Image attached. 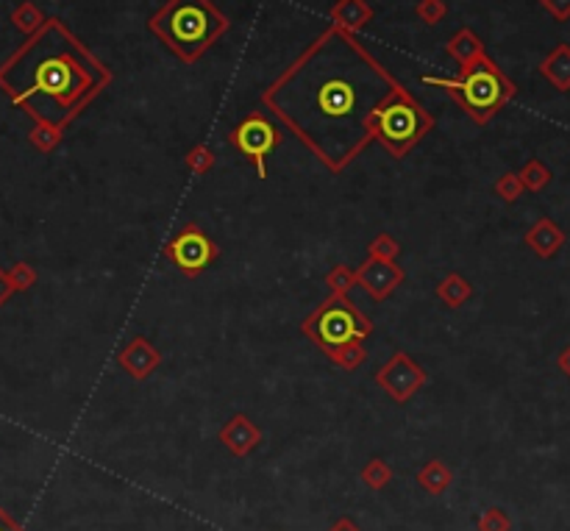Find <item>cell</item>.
Segmentation results:
<instances>
[{
    "mask_svg": "<svg viewBox=\"0 0 570 531\" xmlns=\"http://www.w3.org/2000/svg\"><path fill=\"white\" fill-rule=\"evenodd\" d=\"M398 87L356 33L328 25L261 92V103L320 165L342 173L373 142V111Z\"/></svg>",
    "mask_w": 570,
    "mask_h": 531,
    "instance_id": "cell-1",
    "label": "cell"
},
{
    "mask_svg": "<svg viewBox=\"0 0 570 531\" xmlns=\"http://www.w3.org/2000/svg\"><path fill=\"white\" fill-rule=\"evenodd\" d=\"M114 81L111 70L59 17L0 62V92L33 123L67 128Z\"/></svg>",
    "mask_w": 570,
    "mask_h": 531,
    "instance_id": "cell-2",
    "label": "cell"
},
{
    "mask_svg": "<svg viewBox=\"0 0 570 531\" xmlns=\"http://www.w3.org/2000/svg\"><path fill=\"white\" fill-rule=\"evenodd\" d=\"M228 20L212 0H165V6L147 17V31L184 64H195L217 40L228 33Z\"/></svg>",
    "mask_w": 570,
    "mask_h": 531,
    "instance_id": "cell-3",
    "label": "cell"
},
{
    "mask_svg": "<svg viewBox=\"0 0 570 531\" xmlns=\"http://www.w3.org/2000/svg\"><path fill=\"white\" fill-rule=\"evenodd\" d=\"M423 84L445 90L462 106L465 115L479 126H487L518 92L515 81L507 79V72L487 53L476 59L473 64L462 67L456 79H434V75H426Z\"/></svg>",
    "mask_w": 570,
    "mask_h": 531,
    "instance_id": "cell-4",
    "label": "cell"
},
{
    "mask_svg": "<svg viewBox=\"0 0 570 531\" xmlns=\"http://www.w3.org/2000/svg\"><path fill=\"white\" fill-rule=\"evenodd\" d=\"M434 128V118L412 98L401 84L387 100L375 106L370 118V134L382 142L395 159H404L409 150Z\"/></svg>",
    "mask_w": 570,
    "mask_h": 531,
    "instance_id": "cell-5",
    "label": "cell"
},
{
    "mask_svg": "<svg viewBox=\"0 0 570 531\" xmlns=\"http://www.w3.org/2000/svg\"><path fill=\"white\" fill-rule=\"evenodd\" d=\"M303 334H307L318 348L334 354L342 346L365 343L373 334V323L359 312V307L348 298L331 295L320 307L303 320Z\"/></svg>",
    "mask_w": 570,
    "mask_h": 531,
    "instance_id": "cell-6",
    "label": "cell"
},
{
    "mask_svg": "<svg viewBox=\"0 0 570 531\" xmlns=\"http://www.w3.org/2000/svg\"><path fill=\"white\" fill-rule=\"evenodd\" d=\"M228 142L240 150V156H245L256 167L259 178H268V156L281 145V131L268 120V115L253 111V115L242 118L232 128Z\"/></svg>",
    "mask_w": 570,
    "mask_h": 531,
    "instance_id": "cell-7",
    "label": "cell"
},
{
    "mask_svg": "<svg viewBox=\"0 0 570 531\" xmlns=\"http://www.w3.org/2000/svg\"><path fill=\"white\" fill-rule=\"evenodd\" d=\"M165 253L184 276L195 279L217 259V245L209 240V234L198 223H186L184 229L167 242Z\"/></svg>",
    "mask_w": 570,
    "mask_h": 531,
    "instance_id": "cell-8",
    "label": "cell"
},
{
    "mask_svg": "<svg viewBox=\"0 0 570 531\" xmlns=\"http://www.w3.org/2000/svg\"><path fill=\"white\" fill-rule=\"evenodd\" d=\"M375 382L395 403H406L417 390L426 384V370L412 362L409 354L398 351L395 356L387 359V365L375 373Z\"/></svg>",
    "mask_w": 570,
    "mask_h": 531,
    "instance_id": "cell-9",
    "label": "cell"
},
{
    "mask_svg": "<svg viewBox=\"0 0 570 531\" xmlns=\"http://www.w3.org/2000/svg\"><path fill=\"white\" fill-rule=\"evenodd\" d=\"M406 273L404 268H398L390 259H373L367 256V261L362 268H356V284L373 298V300H385L390 298L401 284H404Z\"/></svg>",
    "mask_w": 570,
    "mask_h": 531,
    "instance_id": "cell-10",
    "label": "cell"
},
{
    "mask_svg": "<svg viewBox=\"0 0 570 531\" xmlns=\"http://www.w3.org/2000/svg\"><path fill=\"white\" fill-rule=\"evenodd\" d=\"M220 442L228 448V453H234V457L242 460L261 445V431L256 429V423L248 414H234L232 421L220 429Z\"/></svg>",
    "mask_w": 570,
    "mask_h": 531,
    "instance_id": "cell-11",
    "label": "cell"
},
{
    "mask_svg": "<svg viewBox=\"0 0 570 531\" xmlns=\"http://www.w3.org/2000/svg\"><path fill=\"white\" fill-rule=\"evenodd\" d=\"M118 362L131 378L145 382V378L162 365V354L157 351V346H150L145 337H134L131 343L120 351Z\"/></svg>",
    "mask_w": 570,
    "mask_h": 531,
    "instance_id": "cell-12",
    "label": "cell"
},
{
    "mask_svg": "<svg viewBox=\"0 0 570 531\" xmlns=\"http://www.w3.org/2000/svg\"><path fill=\"white\" fill-rule=\"evenodd\" d=\"M328 20L339 31L359 33L362 28H367V23H373V6L367 0H337L328 12Z\"/></svg>",
    "mask_w": 570,
    "mask_h": 531,
    "instance_id": "cell-13",
    "label": "cell"
},
{
    "mask_svg": "<svg viewBox=\"0 0 570 531\" xmlns=\"http://www.w3.org/2000/svg\"><path fill=\"white\" fill-rule=\"evenodd\" d=\"M526 245L535 251L540 259H554L562 245H565V232L559 229V225L551 220V217H540L531 229L526 232Z\"/></svg>",
    "mask_w": 570,
    "mask_h": 531,
    "instance_id": "cell-14",
    "label": "cell"
},
{
    "mask_svg": "<svg viewBox=\"0 0 570 531\" xmlns=\"http://www.w3.org/2000/svg\"><path fill=\"white\" fill-rule=\"evenodd\" d=\"M445 53L460 64V70L462 67H468V64H473L476 59H481L487 51H484V43L476 36V31L473 28H460L456 31L451 40L445 43Z\"/></svg>",
    "mask_w": 570,
    "mask_h": 531,
    "instance_id": "cell-15",
    "label": "cell"
},
{
    "mask_svg": "<svg viewBox=\"0 0 570 531\" xmlns=\"http://www.w3.org/2000/svg\"><path fill=\"white\" fill-rule=\"evenodd\" d=\"M540 75L554 90L567 92L570 90V45H556L540 62Z\"/></svg>",
    "mask_w": 570,
    "mask_h": 531,
    "instance_id": "cell-16",
    "label": "cell"
},
{
    "mask_svg": "<svg viewBox=\"0 0 570 531\" xmlns=\"http://www.w3.org/2000/svg\"><path fill=\"white\" fill-rule=\"evenodd\" d=\"M437 298L445 303V307L456 309V307H462L465 300L473 298V287L468 279H462L460 273H448L440 284H437Z\"/></svg>",
    "mask_w": 570,
    "mask_h": 531,
    "instance_id": "cell-17",
    "label": "cell"
},
{
    "mask_svg": "<svg viewBox=\"0 0 570 531\" xmlns=\"http://www.w3.org/2000/svg\"><path fill=\"white\" fill-rule=\"evenodd\" d=\"M417 484H421L426 492H432V496H440V492H445L453 484V473L445 462L432 460L417 470Z\"/></svg>",
    "mask_w": 570,
    "mask_h": 531,
    "instance_id": "cell-18",
    "label": "cell"
},
{
    "mask_svg": "<svg viewBox=\"0 0 570 531\" xmlns=\"http://www.w3.org/2000/svg\"><path fill=\"white\" fill-rule=\"evenodd\" d=\"M45 20H48V17L43 14V9L36 6L33 0H23L20 6L12 9V25H14L20 33H25V36H31L33 31H40Z\"/></svg>",
    "mask_w": 570,
    "mask_h": 531,
    "instance_id": "cell-19",
    "label": "cell"
},
{
    "mask_svg": "<svg viewBox=\"0 0 570 531\" xmlns=\"http://www.w3.org/2000/svg\"><path fill=\"white\" fill-rule=\"evenodd\" d=\"M523 189H528V193H540V189H546L551 184V170L540 162V159H528L523 165V170L518 173Z\"/></svg>",
    "mask_w": 570,
    "mask_h": 531,
    "instance_id": "cell-20",
    "label": "cell"
},
{
    "mask_svg": "<svg viewBox=\"0 0 570 531\" xmlns=\"http://www.w3.org/2000/svg\"><path fill=\"white\" fill-rule=\"evenodd\" d=\"M62 137H64V131H62V128H56V126H48V123H33V128H31V134H28V142H31L36 150H40V154H51V150H56V147H59Z\"/></svg>",
    "mask_w": 570,
    "mask_h": 531,
    "instance_id": "cell-21",
    "label": "cell"
},
{
    "mask_svg": "<svg viewBox=\"0 0 570 531\" xmlns=\"http://www.w3.org/2000/svg\"><path fill=\"white\" fill-rule=\"evenodd\" d=\"M390 481H393V468L385 460L375 457L362 468V484L370 487V489H385Z\"/></svg>",
    "mask_w": 570,
    "mask_h": 531,
    "instance_id": "cell-22",
    "label": "cell"
},
{
    "mask_svg": "<svg viewBox=\"0 0 570 531\" xmlns=\"http://www.w3.org/2000/svg\"><path fill=\"white\" fill-rule=\"evenodd\" d=\"M326 284H328L331 295L346 298L356 287V270H351L348 264H337V268L326 276Z\"/></svg>",
    "mask_w": 570,
    "mask_h": 531,
    "instance_id": "cell-23",
    "label": "cell"
},
{
    "mask_svg": "<svg viewBox=\"0 0 570 531\" xmlns=\"http://www.w3.org/2000/svg\"><path fill=\"white\" fill-rule=\"evenodd\" d=\"M328 359H331L337 367H342V370H356L359 365H365L367 351H365L362 343H351V346H342V348H337L334 354H328Z\"/></svg>",
    "mask_w": 570,
    "mask_h": 531,
    "instance_id": "cell-24",
    "label": "cell"
},
{
    "mask_svg": "<svg viewBox=\"0 0 570 531\" xmlns=\"http://www.w3.org/2000/svg\"><path fill=\"white\" fill-rule=\"evenodd\" d=\"M6 276H9V284H12V289H14V292H28V289L36 284V270L31 268L28 261H17V264H12V268L6 270Z\"/></svg>",
    "mask_w": 570,
    "mask_h": 531,
    "instance_id": "cell-25",
    "label": "cell"
},
{
    "mask_svg": "<svg viewBox=\"0 0 570 531\" xmlns=\"http://www.w3.org/2000/svg\"><path fill=\"white\" fill-rule=\"evenodd\" d=\"M186 167L193 170L195 175H204L214 167V154H212V147L209 145H195V147H189V154H186Z\"/></svg>",
    "mask_w": 570,
    "mask_h": 531,
    "instance_id": "cell-26",
    "label": "cell"
},
{
    "mask_svg": "<svg viewBox=\"0 0 570 531\" xmlns=\"http://www.w3.org/2000/svg\"><path fill=\"white\" fill-rule=\"evenodd\" d=\"M414 12L426 25H437V23H442L448 17V4H445V0H421Z\"/></svg>",
    "mask_w": 570,
    "mask_h": 531,
    "instance_id": "cell-27",
    "label": "cell"
},
{
    "mask_svg": "<svg viewBox=\"0 0 570 531\" xmlns=\"http://www.w3.org/2000/svg\"><path fill=\"white\" fill-rule=\"evenodd\" d=\"M398 253H401V245H398L395 237H390V234H378V237L367 245V256H373V259H390V261H395Z\"/></svg>",
    "mask_w": 570,
    "mask_h": 531,
    "instance_id": "cell-28",
    "label": "cell"
},
{
    "mask_svg": "<svg viewBox=\"0 0 570 531\" xmlns=\"http://www.w3.org/2000/svg\"><path fill=\"white\" fill-rule=\"evenodd\" d=\"M496 195L507 204H515L520 195H523V184L518 178V173H504L499 181H496Z\"/></svg>",
    "mask_w": 570,
    "mask_h": 531,
    "instance_id": "cell-29",
    "label": "cell"
},
{
    "mask_svg": "<svg viewBox=\"0 0 570 531\" xmlns=\"http://www.w3.org/2000/svg\"><path fill=\"white\" fill-rule=\"evenodd\" d=\"M509 517H507V512H501V509H487L481 517H479V523H476V528L479 531H509Z\"/></svg>",
    "mask_w": 570,
    "mask_h": 531,
    "instance_id": "cell-30",
    "label": "cell"
},
{
    "mask_svg": "<svg viewBox=\"0 0 570 531\" xmlns=\"http://www.w3.org/2000/svg\"><path fill=\"white\" fill-rule=\"evenodd\" d=\"M540 6L559 23L570 20V0H540Z\"/></svg>",
    "mask_w": 570,
    "mask_h": 531,
    "instance_id": "cell-31",
    "label": "cell"
},
{
    "mask_svg": "<svg viewBox=\"0 0 570 531\" xmlns=\"http://www.w3.org/2000/svg\"><path fill=\"white\" fill-rule=\"evenodd\" d=\"M0 531H25V528H23L4 507H0Z\"/></svg>",
    "mask_w": 570,
    "mask_h": 531,
    "instance_id": "cell-32",
    "label": "cell"
},
{
    "mask_svg": "<svg viewBox=\"0 0 570 531\" xmlns=\"http://www.w3.org/2000/svg\"><path fill=\"white\" fill-rule=\"evenodd\" d=\"M12 284H9V276H6V270L4 268H0V307H4V303L12 298Z\"/></svg>",
    "mask_w": 570,
    "mask_h": 531,
    "instance_id": "cell-33",
    "label": "cell"
},
{
    "mask_svg": "<svg viewBox=\"0 0 570 531\" xmlns=\"http://www.w3.org/2000/svg\"><path fill=\"white\" fill-rule=\"evenodd\" d=\"M556 367L570 378V346H565L562 351H559V356H556Z\"/></svg>",
    "mask_w": 570,
    "mask_h": 531,
    "instance_id": "cell-34",
    "label": "cell"
},
{
    "mask_svg": "<svg viewBox=\"0 0 570 531\" xmlns=\"http://www.w3.org/2000/svg\"><path fill=\"white\" fill-rule=\"evenodd\" d=\"M328 531H362V528H359L351 517H339V520H337Z\"/></svg>",
    "mask_w": 570,
    "mask_h": 531,
    "instance_id": "cell-35",
    "label": "cell"
}]
</instances>
